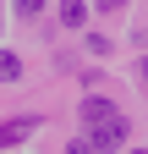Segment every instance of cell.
Segmentation results:
<instances>
[{
  "label": "cell",
  "mask_w": 148,
  "mask_h": 154,
  "mask_svg": "<svg viewBox=\"0 0 148 154\" xmlns=\"http://www.w3.org/2000/svg\"><path fill=\"white\" fill-rule=\"evenodd\" d=\"M121 143H126V116H110V121H93V127H88V149L115 154Z\"/></svg>",
  "instance_id": "1"
},
{
  "label": "cell",
  "mask_w": 148,
  "mask_h": 154,
  "mask_svg": "<svg viewBox=\"0 0 148 154\" xmlns=\"http://www.w3.org/2000/svg\"><path fill=\"white\" fill-rule=\"evenodd\" d=\"M39 132V116H16V121H0V149H16Z\"/></svg>",
  "instance_id": "2"
},
{
  "label": "cell",
  "mask_w": 148,
  "mask_h": 154,
  "mask_svg": "<svg viewBox=\"0 0 148 154\" xmlns=\"http://www.w3.org/2000/svg\"><path fill=\"white\" fill-rule=\"evenodd\" d=\"M110 116H121L110 99H99V94H93V99H82V121H88V127H93V121H110Z\"/></svg>",
  "instance_id": "3"
},
{
  "label": "cell",
  "mask_w": 148,
  "mask_h": 154,
  "mask_svg": "<svg viewBox=\"0 0 148 154\" xmlns=\"http://www.w3.org/2000/svg\"><path fill=\"white\" fill-rule=\"evenodd\" d=\"M61 22L66 28H82L88 22V6H82V0H61Z\"/></svg>",
  "instance_id": "4"
},
{
  "label": "cell",
  "mask_w": 148,
  "mask_h": 154,
  "mask_svg": "<svg viewBox=\"0 0 148 154\" xmlns=\"http://www.w3.org/2000/svg\"><path fill=\"white\" fill-rule=\"evenodd\" d=\"M16 77H22V61L11 50H0V83H16Z\"/></svg>",
  "instance_id": "5"
},
{
  "label": "cell",
  "mask_w": 148,
  "mask_h": 154,
  "mask_svg": "<svg viewBox=\"0 0 148 154\" xmlns=\"http://www.w3.org/2000/svg\"><path fill=\"white\" fill-rule=\"evenodd\" d=\"M16 11H22L28 22H33V17H44V0H16Z\"/></svg>",
  "instance_id": "6"
},
{
  "label": "cell",
  "mask_w": 148,
  "mask_h": 154,
  "mask_svg": "<svg viewBox=\"0 0 148 154\" xmlns=\"http://www.w3.org/2000/svg\"><path fill=\"white\" fill-rule=\"evenodd\" d=\"M99 11H126V0H99Z\"/></svg>",
  "instance_id": "7"
},
{
  "label": "cell",
  "mask_w": 148,
  "mask_h": 154,
  "mask_svg": "<svg viewBox=\"0 0 148 154\" xmlns=\"http://www.w3.org/2000/svg\"><path fill=\"white\" fill-rule=\"evenodd\" d=\"M137 72H143V83H148V55H143V61H137Z\"/></svg>",
  "instance_id": "8"
},
{
  "label": "cell",
  "mask_w": 148,
  "mask_h": 154,
  "mask_svg": "<svg viewBox=\"0 0 148 154\" xmlns=\"http://www.w3.org/2000/svg\"><path fill=\"white\" fill-rule=\"evenodd\" d=\"M137 154H143V149H137Z\"/></svg>",
  "instance_id": "9"
}]
</instances>
